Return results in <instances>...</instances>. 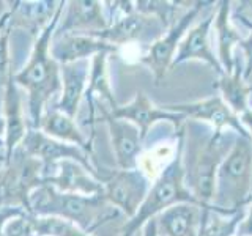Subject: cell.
<instances>
[{
    "instance_id": "obj_4",
    "label": "cell",
    "mask_w": 252,
    "mask_h": 236,
    "mask_svg": "<svg viewBox=\"0 0 252 236\" xmlns=\"http://www.w3.org/2000/svg\"><path fill=\"white\" fill-rule=\"evenodd\" d=\"M252 200V139L238 136L227 157L219 165L215 195L210 206L235 212Z\"/></svg>"
},
{
    "instance_id": "obj_8",
    "label": "cell",
    "mask_w": 252,
    "mask_h": 236,
    "mask_svg": "<svg viewBox=\"0 0 252 236\" xmlns=\"http://www.w3.org/2000/svg\"><path fill=\"white\" fill-rule=\"evenodd\" d=\"M205 5L208 3L194 2L192 6H189L186 13L178 19V22L173 24L167 31H164L162 36L155 39L153 44L148 47V52L142 55L140 61L150 68V71L155 76L156 84H159L165 77V74H167V71L172 68V63L173 59H175L181 39L188 33L189 26H192L195 22L197 16H199Z\"/></svg>"
},
{
    "instance_id": "obj_3",
    "label": "cell",
    "mask_w": 252,
    "mask_h": 236,
    "mask_svg": "<svg viewBox=\"0 0 252 236\" xmlns=\"http://www.w3.org/2000/svg\"><path fill=\"white\" fill-rule=\"evenodd\" d=\"M183 128L180 129L177 154L172 157V161L161 170L159 177L152 183V187L142 202L136 216L129 219L120 230V236H136L144 225L155 217H158L165 209L180 203H192L199 205L194 199L191 191L186 187L185 181V167H183ZM200 206V205H199Z\"/></svg>"
},
{
    "instance_id": "obj_2",
    "label": "cell",
    "mask_w": 252,
    "mask_h": 236,
    "mask_svg": "<svg viewBox=\"0 0 252 236\" xmlns=\"http://www.w3.org/2000/svg\"><path fill=\"white\" fill-rule=\"evenodd\" d=\"M27 212L36 217H60L71 220L89 233L120 214V211L107 203L102 194L84 195L62 192L47 184H41L32 191L29 195Z\"/></svg>"
},
{
    "instance_id": "obj_10",
    "label": "cell",
    "mask_w": 252,
    "mask_h": 236,
    "mask_svg": "<svg viewBox=\"0 0 252 236\" xmlns=\"http://www.w3.org/2000/svg\"><path fill=\"white\" fill-rule=\"evenodd\" d=\"M165 109L183 114L186 118L191 117L197 121L208 123L215 128V131H232L241 137H251L246 128L241 124L240 117L232 112L220 96H211L194 102H185V104H170L165 106Z\"/></svg>"
},
{
    "instance_id": "obj_20",
    "label": "cell",
    "mask_w": 252,
    "mask_h": 236,
    "mask_svg": "<svg viewBox=\"0 0 252 236\" xmlns=\"http://www.w3.org/2000/svg\"><path fill=\"white\" fill-rule=\"evenodd\" d=\"M218 10L215 13V26L216 39H218V60L224 69V74H230L235 69L233 49L241 41V36L230 22V5L232 2H219Z\"/></svg>"
},
{
    "instance_id": "obj_13",
    "label": "cell",
    "mask_w": 252,
    "mask_h": 236,
    "mask_svg": "<svg viewBox=\"0 0 252 236\" xmlns=\"http://www.w3.org/2000/svg\"><path fill=\"white\" fill-rule=\"evenodd\" d=\"M213 21H215V13H210L188 31L178 46L172 68H175L177 65H181V63H185L188 60H202L205 63H208L219 74V77L224 74V69L220 66L219 60L215 57V54H213L210 44V31L213 27Z\"/></svg>"
},
{
    "instance_id": "obj_19",
    "label": "cell",
    "mask_w": 252,
    "mask_h": 236,
    "mask_svg": "<svg viewBox=\"0 0 252 236\" xmlns=\"http://www.w3.org/2000/svg\"><path fill=\"white\" fill-rule=\"evenodd\" d=\"M39 131H43L46 136L55 140L81 147L92 154V140L85 136V132L79 129L74 118L60 112L54 106L46 109L41 118V124H39Z\"/></svg>"
},
{
    "instance_id": "obj_27",
    "label": "cell",
    "mask_w": 252,
    "mask_h": 236,
    "mask_svg": "<svg viewBox=\"0 0 252 236\" xmlns=\"http://www.w3.org/2000/svg\"><path fill=\"white\" fill-rule=\"evenodd\" d=\"M240 121L244 128H246V131L249 132V136L252 137V109L246 110L243 115H240Z\"/></svg>"
},
{
    "instance_id": "obj_12",
    "label": "cell",
    "mask_w": 252,
    "mask_h": 236,
    "mask_svg": "<svg viewBox=\"0 0 252 236\" xmlns=\"http://www.w3.org/2000/svg\"><path fill=\"white\" fill-rule=\"evenodd\" d=\"M99 107V112L102 114V121H106L110 142H112V149L115 154V161L120 170H132L139 167V156L142 153V139L139 129L132 123L115 118L110 115V110L106 106L96 104Z\"/></svg>"
},
{
    "instance_id": "obj_9",
    "label": "cell",
    "mask_w": 252,
    "mask_h": 236,
    "mask_svg": "<svg viewBox=\"0 0 252 236\" xmlns=\"http://www.w3.org/2000/svg\"><path fill=\"white\" fill-rule=\"evenodd\" d=\"M110 115L132 123L139 129L144 140L148 136L150 128H153L156 123L169 121L177 132L181 129V126L186 121V117L183 114H177L165 107L156 106L144 91H137L129 104L117 106V109H114Z\"/></svg>"
},
{
    "instance_id": "obj_5",
    "label": "cell",
    "mask_w": 252,
    "mask_h": 236,
    "mask_svg": "<svg viewBox=\"0 0 252 236\" xmlns=\"http://www.w3.org/2000/svg\"><path fill=\"white\" fill-rule=\"evenodd\" d=\"M236 137L238 134L232 131H215L205 136L203 140L199 137V144L189 153V164H183L186 187L200 206L211 205L218 169L232 149Z\"/></svg>"
},
{
    "instance_id": "obj_24",
    "label": "cell",
    "mask_w": 252,
    "mask_h": 236,
    "mask_svg": "<svg viewBox=\"0 0 252 236\" xmlns=\"http://www.w3.org/2000/svg\"><path fill=\"white\" fill-rule=\"evenodd\" d=\"M13 29V13L11 8L0 18V90L5 87L13 76L10 61V33Z\"/></svg>"
},
{
    "instance_id": "obj_23",
    "label": "cell",
    "mask_w": 252,
    "mask_h": 236,
    "mask_svg": "<svg viewBox=\"0 0 252 236\" xmlns=\"http://www.w3.org/2000/svg\"><path fill=\"white\" fill-rule=\"evenodd\" d=\"M32 227L36 236H92L74 222L60 217L32 216Z\"/></svg>"
},
{
    "instance_id": "obj_6",
    "label": "cell",
    "mask_w": 252,
    "mask_h": 236,
    "mask_svg": "<svg viewBox=\"0 0 252 236\" xmlns=\"http://www.w3.org/2000/svg\"><path fill=\"white\" fill-rule=\"evenodd\" d=\"M27 156L38 159L43 165H51L60 161H76L89 170L94 178H98L101 183H104V175L98 172L94 165V157L89 151L77 145L65 144V142L55 140L46 136L43 131L29 128L22 144L18 147Z\"/></svg>"
},
{
    "instance_id": "obj_18",
    "label": "cell",
    "mask_w": 252,
    "mask_h": 236,
    "mask_svg": "<svg viewBox=\"0 0 252 236\" xmlns=\"http://www.w3.org/2000/svg\"><path fill=\"white\" fill-rule=\"evenodd\" d=\"M102 3L93 0L71 2L69 10L60 30H55V36L65 33H76V30H85L87 35L96 33L109 27L107 18L102 14Z\"/></svg>"
},
{
    "instance_id": "obj_16",
    "label": "cell",
    "mask_w": 252,
    "mask_h": 236,
    "mask_svg": "<svg viewBox=\"0 0 252 236\" xmlns=\"http://www.w3.org/2000/svg\"><path fill=\"white\" fill-rule=\"evenodd\" d=\"M90 63L89 60H81L68 65H60L62 91L60 98L55 102V109L66 114L71 118H76L79 112V104L85 94L89 84Z\"/></svg>"
},
{
    "instance_id": "obj_14",
    "label": "cell",
    "mask_w": 252,
    "mask_h": 236,
    "mask_svg": "<svg viewBox=\"0 0 252 236\" xmlns=\"http://www.w3.org/2000/svg\"><path fill=\"white\" fill-rule=\"evenodd\" d=\"M112 51H115L114 46L87 33H65L59 36L54 35L51 44V54L59 65H68V63L87 60L89 57L93 59L99 52Z\"/></svg>"
},
{
    "instance_id": "obj_26",
    "label": "cell",
    "mask_w": 252,
    "mask_h": 236,
    "mask_svg": "<svg viewBox=\"0 0 252 236\" xmlns=\"http://www.w3.org/2000/svg\"><path fill=\"white\" fill-rule=\"evenodd\" d=\"M159 224H158V217L148 220V222L142 228V236H161L159 235Z\"/></svg>"
},
{
    "instance_id": "obj_15",
    "label": "cell",
    "mask_w": 252,
    "mask_h": 236,
    "mask_svg": "<svg viewBox=\"0 0 252 236\" xmlns=\"http://www.w3.org/2000/svg\"><path fill=\"white\" fill-rule=\"evenodd\" d=\"M3 120H5V157L8 165L13 157V153L22 144V140L29 131V124L24 120V114H22V99L19 93V85L14 81V74L10 77V81H8L3 90Z\"/></svg>"
},
{
    "instance_id": "obj_25",
    "label": "cell",
    "mask_w": 252,
    "mask_h": 236,
    "mask_svg": "<svg viewBox=\"0 0 252 236\" xmlns=\"http://www.w3.org/2000/svg\"><path fill=\"white\" fill-rule=\"evenodd\" d=\"M238 49L243 51L244 55V68H243V79L246 82H249V77L252 76V29L248 38L241 39L238 43Z\"/></svg>"
},
{
    "instance_id": "obj_28",
    "label": "cell",
    "mask_w": 252,
    "mask_h": 236,
    "mask_svg": "<svg viewBox=\"0 0 252 236\" xmlns=\"http://www.w3.org/2000/svg\"><path fill=\"white\" fill-rule=\"evenodd\" d=\"M251 29H252V27H251Z\"/></svg>"
},
{
    "instance_id": "obj_21",
    "label": "cell",
    "mask_w": 252,
    "mask_h": 236,
    "mask_svg": "<svg viewBox=\"0 0 252 236\" xmlns=\"http://www.w3.org/2000/svg\"><path fill=\"white\" fill-rule=\"evenodd\" d=\"M155 22H158V19L139 14V13L118 16V18H115V21L109 24V27L106 30L92 33V36H96L102 39V41H106L107 44L115 47V46L131 43L134 39H139L140 35L145 33V30L150 24H155Z\"/></svg>"
},
{
    "instance_id": "obj_17",
    "label": "cell",
    "mask_w": 252,
    "mask_h": 236,
    "mask_svg": "<svg viewBox=\"0 0 252 236\" xmlns=\"http://www.w3.org/2000/svg\"><path fill=\"white\" fill-rule=\"evenodd\" d=\"M107 55L109 52H99L92 59L90 63V73H89V85H87L85 90V99L87 104H89V128H90V136L93 137V128H94V107L96 104L104 99L109 107L110 112L114 109H117V101L114 98L112 88H110V82H109V74H107Z\"/></svg>"
},
{
    "instance_id": "obj_11",
    "label": "cell",
    "mask_w": 252,
    "mask_h": 236,
    "mask_svg": "<svg viewBox=\"0 0 252 236\" xmlns=\"http://www.w3.org/2000/svg\"><path fill=\"white\" fill-rule=\"evenodd\" d=\"M41 181L43 184L52 186L62 192L84 195L102 194L101 181L76 161H60L51 165H43Z\"/></svg>"
},
{
    "instance_id": "obj_7",
    "label": "cell",
    "mask_w": 252,
    "mask_h": 236,
    "mask_svg": "<svg viewBox=\"0 0 252 236\" xmlns=\"http://www.w3.org/2000/svg\"><path fill=\"white\" fill-rule=\"evenodd\" d=\"M152 187L144 170H115L109 173L102 183V195L123 216L132 219Z\"/></svg>"
},
{
    "instance_id": "obj_22",
    "label": "cell",
    "mask_w": 252,
    "mask_h": 236,
    "mask_svg": "<svg viewBox=\"0 0 252 236\" xmlns=\"http://www.w3.org/2000/svg\"><path fill=\"white\" fill-rule=\"evenodd\" d=\"M219 90L225 104L235 115H243L249 110V101L252 96V85L243 79V69L236 66L233 73L222 74L219 79Z\"/></svg>"
},
{
    "instance_id": "obj_1",
    "label": "cell",
    "mask_w": 252,
    "mask_h": 236,
    "mask_svg": "<svg viewBox=\"0 0 252 236\" xmlns=\"http://www.w3.org/2000/svg\"><path fill=\"white\" fill-rule=\"evenodd\" d=\"M65 5L66 2H59L52 19L38 33L27 65L14 74L16 84L27 91L29 128L32 129H39L49 101L62 91L60 65L52 57L51 44Z\"/></svg>"
}]
</instances>
